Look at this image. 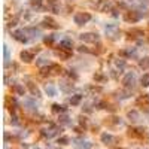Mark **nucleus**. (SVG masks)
<instances>
[{
  "label": "nucleus",
  "mask_w": 149,
  "mask_h": 149,
  "mask_svg": "<svg viewBox=\"0 0 149 149\" xmlns=\"http://www.w3.org/2000/svg\"><path fill=\"white\" fill-rule=\"evenodd\" d=\"M121 55H125V57L136 55V49H127V51H121Z\"/></svg>",
  "instance_id": "29"
},
{
  "label": "nucleus",
  "mask_w": 149,
  "mask_h": 149,
  "mask_svg": "<svg viewBox=\"0 0 149 149\" xmlns=\"http://www.w3.org/2000/svg\"><path fill=\"white\" fill-rule=\"evenodd\" d=\"M116 67L118 69H124L125 67V60H121V58L116 60Z\"/></svg>",
  "instance_id": "38"
},
{
  "label": "nucleus",
  "mask_w": 149,
  "mask_h": 149,
  "mask_svg": "<svg viewBox=\"0 0 149 149\" xmlns=\"http://www.w3.org/2000/svg\"><path fill=\"white\" fill-rule=\"evenodd\" d=\"M81 40L86 42V43H95V42H99V34L97 33H84L81 34Z\"/></svg>",
  "instance_id": "5"
},
{
  "label": "nucleus",
  "mask_w": 149,
  "mask_h": 149,
  "mask_svg": "<svg viewBox=\"0 0 149 149\" xmlns=\"http://www.w3.org/2000/svg\"><path fill=\"white\" fill-rule=\"evenodd\" d=\"M136 81H137L136 75L133 72H130V73H127L124 78H122V85H124L127 90H133L134 85H136Z\"/></svg>",
  "instance_id": "1"
},
{
  "label": "nucleus",
  "mask_w": 149,
  "mask_h": 149,
  "mask_svg": "<svg viewBox=\"0 0 149 149\" xmlns=\"http://www.w3.org/2000/svg\"><path fill=\"white\" fill-rule=\"evenodd\" d=\"M30 5L33 9H40L42 7V0H30Z\"/></svg>",
  "instance_id": "25"
},
{
  "label": "nucleus",
  "mask_w": 149,
  "mask_h": 149,
  "mask_svg": "<svg viewBox=\"0 0 149 149\" xmlns=\"http://www.w3.org/2000/svg\"><path fill=\"white\" fill-rule=\"evenodd\" d=\"M94 81L95 82H104L106 81V76H104L103 73H95L94 75Z\"/></svg>",
  "instance_id": "27"
},
{
  "label": "nucleus",
  "mask_w": 149,
  "mask_h": 149,
  "mask_svg": "<svg viewBox=\"0 0 149 149\" xmlns=\"http://www.w3.org/2000/svg\"><path fill=\"white\" fill-rule=\"evenodd\" d=\"M25 104L29 106V107H27L29 110H31V112H36V110H37V106H34V103H33L31 100H27V101H25Z\"/></svg>",
  "instance_id": "31"
},
{
  "label": "nucleus",
  "mask_w": 149,
  "mask_h": 149,
  "mask_svg": "<svg viewBox=\"0 0 149 149\" xmlns=\"http://www.w3.org/2000/svg\"><path fill=\"white\" fill-rule=\"evenodd\" d=\"M27 86H29V90L31 91L33 95H36V97H40V91H39V88H37V86L34 85L33 82H27Z\"/></svg>",
  "instance_id": "14"
},
{
  "label": "nucleus",
  "mask_w": 149,
  "mask_h": 149,
  "mask_svg": "<svg viewBox=\"0 0 149 149\" xmlns=\"http://www.w3.org/2000/svg\"><path fill=\"white\" fill-rule=\"evenodd\" d=\"M3 52H5V66L9 64V49L7 46H3Z\"/></svg>",
  "instance_id": "30"
},
{
  "label": "nucleus",
  "mask_w": 149,
  "mask_h": 149,
  "mask_svg": "<svg viewBox=\"0 0 149 149\" xmlns=\"http://www.w3.org/2000/svg\"><path fill=\"white\" fill-rule=\"evenodd\" d=\"M55 54H57L60 58H63V60H67V58L70 57V54H72V52H64L63 49H60V51H55Z\"/></svg>",
  "instance_id": "24"
},
{
  "label": "nucleus",
  "mask_w": 149,
  "mask_h": 149,
  "mask_svg": "<svg viewBox=\"0 0 149 149\" xmlns=\"http://www.w3.org/2000/svg\"><path fill=\"white\" fill-rule=\"evenodd\" d=\"M61 131V128H58V127H54L51 124V128L49 130H42V136H45V137H54V136H57L58 133Z\"/></svg>",
  "instance_id": "8"
},
{
  "label": "nucleus",
  "mask_w": 149,
  "mask_h": 149,
  "mask_svg": "<svg viewBox=\"0 0 149 149\" xmlns=\"http://www.w3.org/2000/svg\"><path fill=\"white\" fill-rule=\"evenodd\" d=\"M42 25H43V27H48V29H52V30L60 29V24L52 20L51 16H45V18L42 20Z\"/></svg>",
  "instance_id": "6"
},
{
  "label": "nucleus",
  "mask_w": 149,
  "mask_h": 149,
  "mask_svg": "<svg viewBox=\"0 0 149 149\" xmlns=\"http://www.w3.org/2000/svg\"><path fill=\"white\" fill-rule=\"evenodd\" d=\"M137 101H139V103H142V101H143V106H142V109H143V112L149 113V101H148V95H146V97H143V99H139Z\"/></svg>",
  "instance_id": "20"
},
{
  "label": "nucleus",
  "mask_w": 149,
  "mask_h": 149,
  "mask_svg": "<svg viewBox=\"0 0 149 149\" xmlns=\"http://www.w3.org/2000/svg\"><path fill=\"white\" fill-rule=\"evenodd\" d=\"M116 149H122V148H116Z\"/></svg>",
  "instance_id": "43"
},
{
  "label": "nucleus",
  "mask_w": 149,
  "mask_h": 149,
  "mask_svg": "<svg viewBox=\"0 0 149 149\" xmlns=\"http://www.w3.org/2000/svg\"><path fill=\"white\" fill-rule=\"evenodd\" d=\"M91 20V15L88 14V12H79V14H76L75 16H73V21H75V24H78V25H84V24H86Z\"/></svg>",
  "instance_id": "2"
},
{
  "label": "nucleus",
  "mask_w": 149,
  "mask_h": 149,
  "mask_svg": "<svg viewBox=\"0 0 149 149\" xmlns=\"http://www.w3.org/2000/svg\"><path fill=\"white\" fill-rule=\"evenodd\" d=\"M104 31H106V34L110 39H118L119 37V33H121L116 25H106V27H104Z\"/></svg>",
  "instance_id": "4"
},
{
  "label": "nucleus",
  "mask_w": 149,
  "mask_h": 149,
  "mask_svg": "<svg viewBox=\"0 0 149 149\" xmlns=\"http://www.w3.org/2000/svg\"><path fill=\"white\" fill-rule=\"evenodd\" d=\"M51 69H52V73H61V67L58 64H51Z\"/></svg>",
  "instance_id": "33"
},
{
  "label": "nucleus",
  "mask_w": 149,
  "mask_h": 149,
  "mask_svg": "<svg viewBox=\"0 0 149 149\" xmlns=\"http://www.w3.org/2000/svg\"><path fill=\"white\" fill-rule=\"evenodd\" d=\"M113 136L112 134H109V133H103L101 134V142L104 143V145H110V143H113Z\"/></svg>",
  "instance_id": "13"
},
{
  "label": "nucleus",
  "mask_w": 149,
  "mask_h": 149,
  "mask_svg": "<svg viewBox=\"0 0 149 149\" xmlns=\"http://www.w3.org/2000/svg\"><path fill=\"white\" fill-rule=\"evenodd\" d=\"M16 21H18V18L11 20V21H9V24H7V29H11V27H14V25H16Z\"/></svg>",
  "instance_id": "40"
},
{
  "label": "nucleus",
  "mask_w": 149,
  "mask_h": 149,
  "mask_svg": "<svg viewBox=\"0 0 149 149\" xmlns=\"http://www.w3.org/2000/svg\"><path fill=\"white\" fill-rule=\"evenodd\" d=\"M78 51H79V52H90V49L86 48V46H79V48H78Z\"/></svg>",
  "instance_id": "41"
},
{
  "label": "nucleus",
  "mask_w": 149,
  "mask_h": 149,
  "mask_svg": "<svg viewBox=\"0 0 149 149\" xmlns=\"http://www.w3.org/2000/svg\"><path fill=\"white\" fill-rule=\"evenodd\" d=\"M36 64H37L39 67H42L43 64H49V63H48V60H46V58H43V57H42V58H39V60L36 61Z\"/></svg>",
  "instance_id": "34"
},
{
  "label": "nucleus",
  "mask_w": 149,
  "mask_h": 149,
  "mask_svg": "<svg viewBox=\"0 0 149 149\" xmlns=\"http://www.w3.org/2000/svg\"><path fill=\"white\" fill-rule=\"evenodd\" d=\"M69 119H70V118H69L67 115H61V116H60V122H61V124H70Z\"/></svg>",
  "instance_id": "35"
},
{
  "label": "nucleus",
  "mask_w": 149,
  "mask_h": 149,
  "mask_svg": "<svg viewBox=\"0 0 149 149\" xmlns=\"http://www.w3.org/2000/svg\"><path fill=\"white\" fill-rule=\"evenodd\" d=\"M60 49H63V51H66V52H72V49H73L72 40H69V39L61 40V42H60Z\"/></svg>",
  "instance_id": "9"
},
{
  "label": "nucleus",
  "mask_w": 149,
  "mask_h": 149,
  "mask_svg": "<svg viewBox=\"0 0 149 149\" xmlns=\"http://www.w3.org/2000/svg\"><path fill=\"white\" fill-rule=\"evenodd\" d=\"M43 42H45L46 45H52V43H54V36H52V34L51 36H46L45 39H43Z\"/></svg>",
  "instance_id": "37"
},
{
  "label": "nucleus",
  "mask_w": 149,
  "mask_h": 149,
  "mask_svg": "<svg viewBox=\"0 0 149 149\" xmlns=\"http://www.w3.org/2000/svg\"><path fill=\"white\" fill-rule=\"evenodd\" d=\"M81 100H82V95L81 94L72 95V99H70V104H72V106H78V104L81 103Z\"/></svg>",
  "instance_id": "18"
},
{
  "label": "nucleus",
  "mask_w": 149,
  "mask_h": 149,
  "mask_svg": "<svg viewBox=\"0 0 149 149\" xmlns=\"http://www.w3.org/2000/svg\"><path fill=\"white\" fill-rule=\"evenodd\" d=\"M48 7L51 9V12H54V14H60V11H61L60 3L57 0H48Z\"/></svg>",
  "instance_id": "10"
},
{
  "label": "nucleus",
  "mask_w": 149,
  "mask_h": 149,
  "mask_svg": "<svg viewBox=\"0 0 149 149\" xmlns=\"http://www.w3.org/2000/svg\"><path fill=\"white\" fill-rule=\"evenodd\" d=\"M139 66L142 67L143 70H148V69H149V58H148V57H146V58H142V60L139 61Z\"/></svg>",
  "instance_id": "23"
},
{
  "label": "nucleus",
  "mask_w": 149,
  "mask_h": 149,
  "mask_svg": "<svg viewBox=\"0 0 149 149\" xmlns=\"http://www.w3.org/2000/svg\"><path fill=\"white\" fill-rule=\"evenodd\" d=\"M128 118H130L131 121H137V119H139V113H137L136 110H130V112H128Z\"/></svg>",
  "instance_id": "28"
},
{
  "label": "nucleus",
  "mask_w": 149,
  "mask_h": 149,
  "mask_svg": "<svg viewBox=\"0 0 149 149\" xmlns=\"http://www.w3.org/2000/svg\"><path fill=\"white\" fill-rule=\"evenodd\" d=\"M79 119H81V124H82V125L85 127V125H86V118H84V116H81Z\"/></svg>",
  "instance_id": "42"
},
{
  "label": "nucleus",
  "mask_w": 149,
  "mask_h": 149,
  "mask_svg": "<svg viewBox=\"0 0 149 149\" xmlns=\"http://www.w3.org/2000/svg\"><path fill=\"white\" fill-rule=\"evenodd\" d=\"M21 60L25 61V63H30L33 60V52H29V51H22L21 52Z\"/></svg>",
  "instance_id": "16"
},
{
  "label": "nucleus",
  "mask_w": 149,
  "mask_h": 149,
  "mask_svg": "<svg viewBox=\"0 0 149 149\" xmlns=\"http://www.w3.org/2000/svg\"><path fill=\"white\" fill-rule=\"evenodd\" d=\"M12 37H14L15 40L21 42V43H27V42H29V39L25 37V31H24V30H16V31H14V33H12Z\"/></svg>",
  "instance_id": "7"
},
{
  "label": "nucleus",
  "mask_w": 149,
  "mask_h": 149,
  "mask_svg": "<svg viewBox=\"0 0 149 149\" xmlns=\"http://www.w3.org/2000/svg\"><path fill=\"white\" fill-rule=\"evenodd\" d=\"M45 93L49 95V97H54V95H57V90L54 85H46L45 86Z\"/></svg>",
  "instance_id": "17"
},
{
  "label": "nucleus",
  "mask_w": 149,
  "mask_h": 149,
  "mask_svg": "<svg viewBox=\"0 0 149 149\" xmlns=\"http://www.w3.org/2000/svg\"><path fill=\"white\" fill-rule=\"evenodd\" d=\"M145 134L143 128H130L128 130V136L130 137H142Z\"/></svg>",
  "instance_id": "11"
},
{
  "label": "nucleus",
  "mask_w": 149,
  "mask_h": 149,
  "mask_svg": "<svg viewBox=\"0 0 149 149\" xmlns=\"http://www.w3.org/2000/svg\"><path fill=\"white\" fill-rule=\"evenodd\" d=\"M140 82H142V85L145 86V88H146V86H149V75L145 73L142 78H140Z\"/></svg>",
  "instance_id": "26"
},
{
  "label": "nucleus",
  "mask_w": 149,
  "mask_h": 149,
  "mask_svg": "<svg viewBox=\"0 0 149 149\" xmlns=\"http://www.w3.org/2000/svg\"><path fill=\"white\" fill-rule=\"evenodd\" d=\"M52 112H55V113H63V112H66V107L61 106V104H58V103H55V104H52Z\"/></svg>",
  "instance_id": "22"
},
{
  "label": "nucleus",
  "mask_w": 149,
  "mask_h": 149,
  "mask_svg": "<svg viewBox=\"0 0 149 149\" xmlns=\"http://www.w3.org/2000/svg\"><path fill=\"white\" fill-rule=\"evenodd\" d=\"M88 90L93 91V93H101V88H100V86H88Z\"/></svg>",
  "instance_id": "39"
},
{
  "label": "nucleus",
  "mask_w": 149,
  "mask_h": 149,
  "mask_svg": "<svg viewBox=\"0 0 149 149\" xmlns=\"http://www.w3.org/2000/svg\"><path fill=\"white\" fill-rule=\"evenodd\" d=\"M12 91L15 93V94H18V95H24L25 94V88L22 85H20V84H15L14 86H12Z\"/></svg>",
  "instance_id": "15"
},
{
  "label": "nucleus",
  "mask_w": 149,
  "mask_h": 149,
  "mask_svg": "<svg viewBox=\"0 0 149 149\" xmlns=\"http://www.w3.org/2000/svg\"><path fill=\"white\" fill-rule=\"evenodd\" d=\"M128 34H133L134 37H142V36H145V31L143 30H139V29H131L128 31Z\"/></svg>",
  "instance_id": "21"
},
{
  "label": "nucleus",
  "mask_w": 149,
  "mask_h": 149,
  "mask_svg": "<svg viewBox=\"0 0 149 149\" xmlns=\"http://www.w3.org/2000/svg\"><path fill=\"white\" fill-rule=\"evenodd\" d=\"M58 143L60 145H69V137H66V136L58 137Z\"/></svg>",
  "instance_id": "36"
},
{
  "label": "nucleus",
  "mask_w": 149,
  "mask_h": 149,
  "mask_svg": "<svg viewBox=\"0 0 149 149\" xmlns=\"http://www.w3.org/2000/svg\"><path fill=\"white\" fill-rule=\"evenodd\" d=\"M25 34H31L33 37H40L42 36V33L39 29H34V27H27V29H24Z\"/></svg>",
  "instance_id": "12"
},
{
  "label": "nucleus",
  "mask_w": 149,
  "mask_h": 149,
  "mask_svg": "<svg viewBox=\"0 0 149 149\" xmlns=\"http://www.w3.org/2000/svg\"><path fill=\"white\" fill-rule=\"evenodd\" d=\"M140 18H142V14L137 12V11H128L124 14V20L127 22H137Z\"/></svg>",
  "instance_id": "3"
},
{
  "label": "nucleus",
  "mask_w": 149,
  "mask_h": 149,
  "mask_svg": "<svg viewBox=\"0 0 149 149\" xmlns=\"http://www.w3.org/2000/svg\"><path fill=\"white\" fill-rule=\"evenodd\" d=\"M109 125H115V124H121V119L119 118H109V121H106Z\"/></svg>",
  "instance_id": "32"
},
{
  "label": "nucleus",
  "mask_w": 149,
  "mask_h": 149,
  "mask_svg": "<svg viewBox=\"0 0 149 149\" xmlns=\"http://www.w3.org/2000/svg\"><path fill=\"white\" fill-rule=\"evenodd\" d=\"M60 88L63 91H66V93H69V91H72L73 84H70V82H60Z\"/></svg>",
  "instance_id": "19"
}]
</instances>
